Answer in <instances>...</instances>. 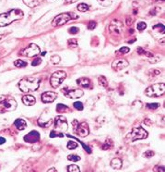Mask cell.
Here are the masks:
<instances>
[{
    "label": "cell",
    "instance_id": "obj_4",
    "mask_svg": "<svg viewBox=\"0 0 165 172\" xmlns=\"http://www.w3.org/2000/svg\"><path fill=\"white\" fill-rule=\"evenodd\" d=\"M165 92L164 84H156L149 86L145 90V94L149 97H159L161 95H163Z\"/></svg>",
    "mask_w": 165,
    "mask_h": 172
},
{
    "label": "cell",
    "instance_id": "obj_32",
    "mask_svg": "<svg viewBox=\"0 0 165 172\" xmlns=\"http://www.w3.org/2000/svg\"><path fill=\"white\" fill-rule=\"evenodd\" d=\"M67 159L69 161H72V162H78V161L80 160V157L79 156H77V155H69L67 156Z\"/></svg>",
    "mask_w": 165,
    "mask_h": 172
},
{
    "label": "cell",
    "instance_id": "obj_10",
    "mask_svg": "<svg viewBox=\"0 0 165 172\" xmlns=\"http://www.w3.org/2000/svg\"><path fill=\"white\" fill-rule=\"evenodd\" d=\"M68 129V124L67 122V119L63 116H57L54 119V130L60 133L67 131Z\"/></svg>",
    "mask_w": 165,
    "mask_h": 172
},
{
    "label": "cell",
    "instance_id": "obj_48",
    "mask_svg": "<svg viewBox=\"0 0 165 172\" xmlns=\"http://www.w3.org/2000/svg\"><path fill=\"white\" fill-rule=\"evenodd\" d=\"M150 120L147 119V120H145V121H144V123H145V124H147L148 126H150V125L152 124V122H150Z\"/></svg>",
    "mask_w": 165,
    "mask_h": 172
},
{
    "label": "cell",
    "instance_id": "obj_36",
    "mask_svg": "<svg viewBox=\"0 0 165 172\" xmlns=\"http://www.w3.org/2000/svg\"><path fill=\"white\" fill-rule=\"evenodd\" d=\"M74 107L77 109V110H83V104L81 102H80V101H77V102H75L74 103Z\"/></svg>",
    "mask_w": 165,
    "mask_h": 172
},
{
    "label": "cell",
    "instance_id": "obj_5",
    "mask_svg": "<svg viewBox=\"0 0 165 172\" xmlns=\"http://www.w3.org/2000/svg\"><path fill=\"white\" fill-rule=\"evenodd\" d=\"M79 16L74 14V13H61L59 15H57L52 21V25L54 27L56 26H61L64 25L65 23L68 22L69 20H71L72 19H78Z\"/></svg>",
    "mask_w": 165,
    "mask_h": 172
},
{
    "label": "cell",
    "instance_id": "obj_20",
    "mask_svg": "<svg viewBox=\"0 0 165 172\" xmlns=\"http://www.w3.org/2000/svg\"><path fill=\"white\" fill-rule=\"evenodd\" d=\"M123 162L120 158H114L111 161V167L115 170H120L122 168Z\"/></svg>",
    "mask_w": 165,
    "mask_h": 172
},
{
    "label": "cell",
    "instance_id": "obj_41",
    "mask_svg": "<svg viewBox=\"0 0 165 172\" xmlns=\"http://www.w3.org/2000/svg\"><path fill=\"white\" fill-rule=\"evenodd\" d=\"M96 25H97V23L94 21V20H91V21H89V24H88V29L89 30H94L95 28H96Z\"/></svg>",
    "mask_w": 165,
    "mask_h": 172
},
{
    "label": "cell",
    "instance_id": "obj_17",
    "mask_svg": "<svg viewBox=\"0 0 165 172\" xmlns=\"http://www.w3.org/2000/svg\"><path fill=\"white\" fill-rule=\"evenodd\" d=\"M22 102L26 106H33L36 103V99L34 96L28 94V95H24L22 97Z\"/></svg>",
    "mask_w": 165,
    "mask_h": 172
},
{
    "label": "cell",
    "instance_id": "obj_15",
    "mask_svg": "<svg viewBox=\"0 0 165 172\" xmlns=\"http://www.w3.org/2000/svg\"><path fill=\"white\" fill-rule=\"evenodd\" d=\"M39 140H40V133L36 130H33L24 136V141L28 142L30 143H34L38 142Z\"/></svg>",
    "mask_w": 165,
    "mask_h": 172
},
{
    "label": "cell",
    "instance_id": "obj_35",
    "mask_svg": "<svg viewBox=\"0 0 165 172\" xmlns=\"http://www.w3.org/2000/svg\"><path fill=\"white\" fill-rule=\"evenodd\" d=\"M63 136H64V134H63V133L57 132V131H55L54 129V130H52V131H51V133H50V137H51V138H54V137H63Z\"/></svg>",
    "mask_w": 165,
    "mask_h": 172
},
{
    "label": "cell",
    "instance_id": "obj_9",
    "mask_svg": "<svg viewBox=\"0 0 165 172\" xmlns=\"http://www.w3.org/2000/svg\"><path fill=\"white\" fill-rule=\"evenodd\" d=\"M40 54V48L37 44L35 43H31L29 44L27 47H25L24 49H22L20 52V56H24V57H36Z\"/></svg>",
    "mask_w": 165,
    "mask_h": 172
},
{
    "label": "cell",
    "instance_id": "obj_46",
    "mask_svg": "<svg viewBox=\"0 0 165 172\" xmlns=\"http://www.w3.org/2000/svg\"><path fill=\"white\" fill-rule=\"evenodd\" d=\"M5 143H6V139H5L4 137H1V136H0V145H1V144H4Z\"/></svg>",
    "mask_w": 165,
    "mask_h": 172
},
{
    "label": "cell",
    "instance_id": "obj_42",
    "mask_svg": "<svg viewBox=\"0 0 165 172\" xmlns=\"http://www.w3.org/2000/svg\"><path fill=\"white\" fill-rule=\"evenodd\" d=\"M100 2V4L103 5V6H109L111 5V0H98Z\"/></svg>",
    "mask_w": 165,
    "mask_h": 172
},
{
    "label": "cell",
    "instance_id": "obj_24",
    "mask_svg": "<svg viewBox=\"0 0 165 172\" xmlns=\"http://www.w3.org/2000/svg\"><path fill=\"white\" fill-rule=\"evenodd\" d=\"M77 8H78V10L80 11V12H86V11L89 10V5H87V4H85V3H80V4L78 5Z\"/></svg>",
    "mask_w": 165,
    "mask_h": 172
},
{
    "label": "cell",
    "instance_id": "obj_39",
    "mask_svg": "<svg viewBox=\"0 0 165 172\" xmlns=\"http://www.w3.org/2000/svg\"><path fill=\"white\" fill-rule=\"evenodd\" d=\"M129 51H130V48H129V47L123 46V47H121V48H120V50H119V51H117V52H116V54H119V53H120V54H124H124L128 53Z\"/></svg>",
    "mask_w": 165,
    "mask_h": 172
},
{
    "label": "cell",
    "instance_id": "obj_44",
    "mask_svg": "<svg viewBox=\"0 0 165 172\" xmlns=\"http://www.w3.org/2000/svg\"><path fill=\"white\" fill-rule=\"evenodd\" d=\"M41 63V58H36V59H34V60L33 61L32 65H33V66H38V65H40Z\"/></svg>",
    "mask_w": 165,
    "mask_h": 172
},
{
    "label": "cell",
    "instance_id": "obj_37",
    "mask_svg": "<svg viewBox=\"0 0 165 172\" xmlns=\"http://www.w3.org/2000/svg\"><path fill=\"white\" fill-rule=\"evenodd\" d=\"M150 63H157V62H159L160 60H161V57L160 56H153V57H150Z\"/></svg>",
    "mask_w": 165,
    "mask_h": 172
},
{
    "label": "cell",
    "instance_id": "obj_19",
    "mask_svg": "<svg viewBox=\"0 0 165 172\" xmlns=\"http://www.w3.org/2000/svg\"><path fill=\"white\" fill-rule=\"evenodd\" d=\"M77 84L83 88H89L90 84H91V82L88 78H80L77 80Z\"/></svg>",
    "mask_w": 165,
    "mask_h": 172
},
{
    "label": "cell",
    "instance_id": "obj_6",
    "mask_svg": "<svg viewBox=\"0 0 165 172\" xmlns=\"http://www.w3.org/2000/svg\"><path fill=\"white\" fill-rule=\"evenodd\" d=\"M17 101L9 96L0 95V106H2L6 111H13L17 108Z\"/></svg>",
    "mask_w": 165,
    "mask_h": 172
},
{
    "label": "cell",
    "instance_id": "obj_7",
    "mask_svg": "<svg viewBox=\"0 0 165 172\" xmlns=\"http://www.w3.org/2000/svg\"><path fill=\"white\" fill-rule=\"evenodd\" d=\"M66 78H67V73L65 71L63 70L55 71L52 74L50 78V84L52 85L53 88H57L65 81Z\"/></svg>",
    "mask_w": 165,
    "mask_h": 172
},
{
    "label": "cell",
    "instance_id": "obj_25",
    "mask_svg": "<svg viewBox=\"0 0 165 172\" xmlns=\"http://www.w3.org/2000/svg\"><path fill=\"white\" fill-rule=\"evenodd\" d=\"M98 81H99V84L101 86H102V87H107L108 86V81H107V79L104 76L99 77Z\"/></svg>",
    "mask_w": 165,
    "mask_h": 172
},
{
    "label": "cell",
    "instance_id": "obj_23",
    "mask_svg": "<svg viewBox=\"0 0 165 172\" xmlns=\"http://www.w3.org/2000/svg\"><path fill=\"white\" fill-rule=\"evenodd\" d=\"M137 51L138 55H145V56H147V57H153V56H154L152 53H150V52H148V51L144 50L142 47H138Z\"/></svg>",
    "mask_w": 165,
    "mask_h": 172
},
{
    "label": "cell",
    "instance_id": "obj_12",
    "mask_svg": "<svg viewBox=\"0 0 165 172\" xmlns=\"http://www.w3.org/2000/svg\"><path fill=\"white\" fill-rule=\"evenodd\" d=\"M109 31L113 34H120L123 31V23L119 20H116V19L113 20V21L109 26Z\"/></svg>",
    "mask_w": 165,
    "mask_h": 172
},
{
    "label": "cell",
    "instance_id": "obj_45",
    "mask_svg": "<svg viewBox=\"0 0 165 172\" xmlns=\"http://www.w3.org/2000/svg\"><path fill=\"white\" fill-rule=\"evenodd\" d=\"M159 9H160V7H156V8H154V10L152 9V10L150 12V15H155V14L159 11Z\"/></svg>",
    "mask_w": 165,
    "mask_h": 172
},
{
    "label": "cell",
    "instance_id": "obj_49",
    "mask_svg": "<svg viewBox=\"0 0 165 172\" xmlns=\"http://www.w3.org/2000/svg\"><path fill=\"white\" fill-rule=\"evenodd\" d=\"M51 171L56 172V171H57V170H56V169H54V168H52V169H49V170H48V172H51Z\"/></svg>",
    "mask_w": 165,
    "mask_h": 172
},
{
    "label": "cell",
    "instance_id": "obj_16",
    "mask_svg": "<svg viewBox=\"0 0 165 172\" xmlns=\"http://www.w3.org/2000/svg\"><path fill=\"white\" fill-rule=\"evenodd\" d=\"M129 65V63L127 62V60L125 59H118L115 60V62H113L112 64V68L115 70H122L124 68H126Z\"/></svg>",
    "mask_w": 165,
    "mask_h": 172
},
{
    "label": "cell",
    "instance_id": "obj_34",
    "mask_svg": "<svg viewBox=\"0 0 165 172\" xmlns=\"http://www.w3.org/2000/svg\"><path fill=\"white\" fill-rule=\"evenodd\" d=\"M161 105L159 103H150V104H147V107L150 109H157Z\"/></svg>",
    "mask_w": 165,
    "mask_h": 172
},
{
    "label": "cell",
    "instance_id": "obj_26",
    "mask_svg": "<svg viewBox=\"0 0 165 172\" xmlns=\"http://www.w3.org/2000/svg\"><path fill=\"white\" fill-rule=\"evenodd\" d=\"M113 147V142L111 141V140H107L104 143H103V145L102 146V149H103V150H108V149H110V148H112Z\"/></svg>",
    "mask_w": 165,
    "mask_h": 172
},
{
    "label": "cell",
    "instance_id": "obj_13",
    "mask_svg": "<svg viewBox=\"0 0 165 172\" xmlns=\"http://www.w3.org/2000/svg\"><path fill=\"white\" fill-rule=\"evenodd\" d=\"M41 102H43L44 104H48V103H53L56 98H57V93L55 92H52V91H47L44 92L41 95Z\"/></svg>",
    "mask_w": 165,
    "mask_h": 172
},
{
    "label": "cell",
    "instance_id": "obj_1",
    "mask_svg": "<svg viewBox=\"0 0 165 172\" xmlns=\"http://www.w3.org/2000/svg\"><path fill=\"white\" fill-rule=\"evenodd\" d=\"M23 12L22 10L19 8H13L8 10L7 12L0 14V27H5L12 22L20 20L23 17Z\"/></svg>",
    "mask_w": 165,
    "mask_h": 172
},
{
    "label": "cell",
    "instance_id": "obj_3",
    "mask_svg": "<svg viewBox=\"0 0 165 172\" xmlns=\"http://www.w3.org/2000/svg\"><path fill=\"white\" fill-rule=\"evenodd\" d=\"M148 131L145 129H143L142 127H136L133 128L131 132L129 134H127L126 139L130 142H135L137 140H143L148 138Z\"/></svg>",
    "mask_w": 165,
    "mask_h": 172
},
{
    "label": "cell",
    "instance_id": "obj_31",
    "mask_svg": "<svg viewBox=\"0 0 165 172\" xmlns=\"http://www.w3.org/2000/svg\"><path fill=\"white\" fill-rule=\"evenodd\" d=\"M146 28H147V23H146V22L141 21V22H138V23L137 24V29L138 31H140V32L144 31Z\"/></svg>",
    "mask_w": 165,
    "mask_h": 172
},
{
    "label": "cell",
    "instance_id": "obj_14",
    "mask_svg": "<svg viewBox=\"0 0 165 172\" xmlns=\"http://www.w3.org/2000/svg\"><path fill=\"white\" fill-rule=\"evenodd\" d=\"M54 123V120L53 119L50 117V116H47V114L45 112H43V114L41 116V118L39 119L38 120V124L40 127L42 128H48L50 127L52 124Z\"/></svg>",
    "mask_w": 165,
    "mask_h": 172
},
{
    "label": "cell",
    "instance_id": "obj_22",
    "mask_svg": "<svg viewBox=\"0 0 165 172\" xmlns=\"http://www.w3.org/2000/svg\"><path fill=\"white\" fill-rule=\"evenodd\" d=\"M14 65H15L17 68H25V67H27L28 63H27L26 61H24V60H21V59H17V60H15V62H14Z\"/></svg>",
    "mask_w": 165,
    "mask_h": 172
},
{
    "label": "cell",
    "instance_id": "obj_11",
    "mask_svg": "<svg viewBox=\"0 0 165 172\" xmlns=\"http://www.w3.org/2000/svg\"><path fill=\"white\" fill-rule=\"evenodd\" d=\"M62 92L64 93V94L68 97V98H71V99H78V98H80L83 95V91L80 89H72V90H69L67 88H64L62 90Z\"/></svg>",
    "mask_w": 165,
    "mask_h": 172
},
{
    "label": "cell",
    "instance_id": "obj_33",
    "mask_svg": "<svg viewBox=\"0 0 165 172\" xmlns=\"http://www.w3.org/2000/svg\"><path fill=\"white\" fill-rule=\"evenodd\" d=\"M67 43H68L69 47H77L78 46V40L77 39H69Z\"/></svg>",
    "mask_w": 165,
    "mask_h": 172
},
{
    "label": "cell",
    "instance_id": "obj_51",
    "mask_svg": "<svg viewBox=\"0 0 165 172\" xmlns=\"http://www.w3.org/2000/svg\"><path fill=\"white\" fill-rule=\"evenodd\" d=\"M162 1H164V0H162Z\"/></svg>",
    "mask_w": 165,
    "mask_h": 172
},
{
    "label": "cell",
    "instance_id": "obj_47",
    "mask_svg": "<svg viewBox=\"0 0 165 172\" xmlns=\"http://www.w3.org/2000/svg\"><path fill=\"white\" fill-rule=\"evenodd\" d=\"M78 0H66L65 2H66V4H73V3H75Z\"/></svg>",
    "mask_w": 165,
    "mask_h": 172
},
{
    "label": "cell",
    "instance_id": "obj_50",
    "mask_svg": "<svg viewBox=\"0 0 165 172\" xmlns=\"http://www.w3.org/2000/svg\"><path fill=\"white\" fill-rule=\"evenodd\" d=\"M129 32H130V34H133V33H134V30H133V29H131Z\"/></svg>",
    "mask_w": 165,
    "mask_h": 172
},
{
    "label": "cell",
    "instance_id": "obj_29",
    "mask_svg": "<svg viewBox=\"0 0 165 172\" xmlns=\"http://www.w3.org/2000/svg\"><path fill=\"white\" fill-rule=\"evenodd\" d=\"M66 110H67V106L66 105L58 104V105L56 106V111H57V112L61 113V112H64V111H66Z\"/></svg>",
    "mask_w": 165,
    "mask_h": 172
},
{
    "label": "cell",
    "instance_id": "obj_8",
    "mask_svg": "<svg viewBox=\"0 0 165 172\" xmlns=\"http://www.w3.org/2000/svg\"><path fill=\"white\" fill-rule=\"evenodd\" d=\"M73 128H74V132L80 137H86L89 133V125L86 122L80 123L77 120H75L73 121Z\"/></svg>",
    "mask_w": 165,
    "mask_h": 172
},
{
    "label": "cell",
    "instance_id": "obj_21",
    "mask_svg": "<svg viewBox=\"0 0 165 172\" xmlns=\"http://www.w3.org/2000/svg\"><path fill=\"white\" fill-rule=\"evenodd\" d=\"M23 2L29 7H34L39 5V0H23Z\"/></svg>",
    "mask_w": 165,
    "mask_h": 172
},
{
    "label": "cell",
    "instance_id": "obj_18",
    "mask_svg": "<svg viewBox=\"0 0 165 172\" xmlns=\"http://www.w3.org/2000/svg\"><path fill=\"white\" fill-rule=\"evenodd\" d=\"M14 125L19 130H24L27 128V122L23 119H17L14 122Z\"/></svg>",
    "mask_w": 165,
    "mask_h": 172
},
{
    "label": "cell",
    "instance_id": "obj_40",
    "mask_svg": "<svg viewBox=\"0 0 165 172\" xmlns=\"http://www.w3.org/2000/svg\"><path fill=\"white\" fill-rule=\"evenodd\" d=\"M68 32L70 34H77L80 32V29L78 27H71L68 29Z\"/></svg>",
    "mask_w": 165,
    "mask_h": 172
},
{
    "label": "cell",
    "instance_id": "obj_43",
    "mask_svg": "<svg viewBox=\"0 0 165 172\" xmlns=\"http://www.w3.org/2000/svg\"><path fill=\"white\" fill-rule=\"evenodd\" d=\"M152 29L153 30H156V29H160V33H161V29L164 32V26H163V24H157V25H155L154 27H152Z\"/></svg>",
    "mask_w": 165,
    "mask_h": 172
},
{
    "label": "cell",
    "instance_id": "obj_27",
    "mask_svg": "<svg viewBox=\"0 0 165 172\" xmlns=\"http://www.w3.org/2000/svg\"><path fill=\"white\" fill-rule=\"evenodd\" d=\"M67 171L68 172H80V169L77 165H70L67 167Z\"/></svg>",
    "mask_w": 165,
    "mask_h": 172
},
{
    "label": "cell",
    "instance_id": "obj_28",
    "mask_svg": "<svg viewBox=\"0 0 165 172\" xmlns=\"http://www.w3.org/2000/svg\"><path fill=\"white\" fill-rule=\"evenodd\" d=\"M60 57L59 56H57V55H54V56H52L51 57V58H50V60H51V62L54 64V65H56V64H58L59 62H60Z\"/></svg>",
    "mask_w": 165,
    "mask_h": 172
},
{
    "label": "cell",
    "instance_id": "obj_38",
    "mask_svg": "<svg viewBox=\"0 0 165 172\" xmlns=\"http://www.w3.org/2000/svg\"><path fill=\"white\" fill-rule=\"evenodd\" d=\"M154 155H155V153H154L153 151L149 150V151H146V152L143 154V156H145L146 158H150V157H152Z\"/></svg>",
    "mask_w": 165,
    "mask_h": 172
},
{
    "label": "cell",
    "instance_id": "obj_2",
    "mask_svg": "<svg viewBox=\"0 0 165 172\" xmlns=\"http://www.w3.org/2000/svg\"><path fill=\"white\" fill-rule=\"evenodd\" d=\"M41 80L37 77H25L19 83V88L23 93H30L36 91L40 86Z\"/></svg>",
    "mask_w": 165,
    "mask_h": 172
},
{
    "label": "cell",
    "instance_id": "obj_30",
    "mask_svg": "<svg viewBox=\"0 0 165 172\" xmlns=\"http://www.w3.org/2000/svg\"><path fill=\"white\" fill-rule=\"evenodd\" d=\"M78 146H79L78 143H76V142H73V141H70V142H68V143H67V147L68 149H70V150L76 149Z\"/></svg>",
    "mask_w": 165,
    "mask_h": 172
}]
</instances>
